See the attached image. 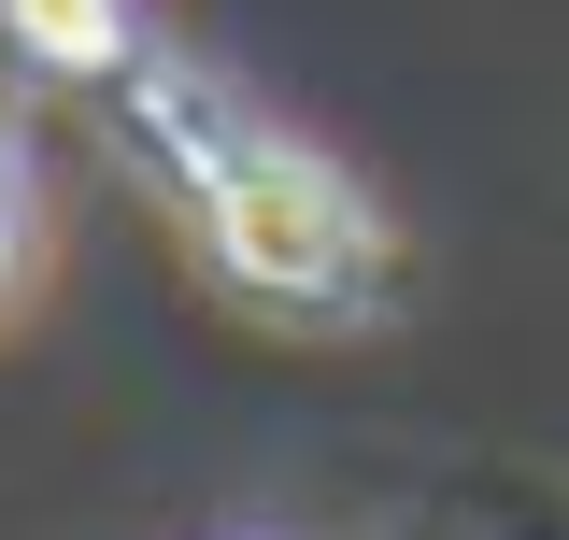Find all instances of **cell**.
<instances>
[{"mask_svg":"<svg viewBox=\"0 0 569 540\" xmlns=\"http://www.w3.org/2000/svg\"><path fill=\"white\" fill-rule=\"evenodd\" d=\"M100 114H114V142L186 200V228L213 242V270H228L242 299H271V313H370V299H385V213L356 200L313 142L257 129L228 86H200V71H171L142 43V58L100 86Z\"/></svg>","mask_w":569,"mask_h":540,"instance_id":"6da1fadb","label":"cell"},{"mask_svg":"<svg viewBox=\"0 0 569 540\" xmlns=\"http://www.w3.org/2000/svg\"><path fill=\"white\" fill-rule=\"evenodd\" d=\"M0 29L58 71V86H114V71L142 58V14H129V0H0Z\"/></svg>","mask_w":569,"mask_h":540,"instance_id":"7a4b0ae2","label":"cell"},{"mask_svg":"<svg viewBox=\"0 0 569 540\" xmlns=\"http://www.w3.org/2000/svg\"><path fill=\"white\" fill-rule=\"evenodd\" d=\"M14 242H29V186H14V157H0V284H14Z\"/></svg>","mask_w":569,"mask_h":540,"instance_id":"3957f363","label":"cell"}]
</instances>
